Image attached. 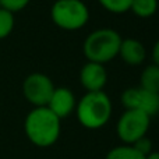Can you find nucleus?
Listing matches in <instances>:
<instances>
[{
	"label": "nucleus",
	"mask_w": 159,
	"mask_h": 159,
	"mask_svg": "<svg viewBox=\"0 0 159 159\" xmlns=\"http://www.w3.org/2000/svg\"><path fill=\"white\" fill-rule=\"evenodd\" d=\"M27 138L39 148H48L57 143L61 133V120L48 106L34 107L24 120Z\"/></svg>",
	"instance_id": "1"
},
{
	"label": "nucleus",
	"mask_w": 159,
	"mask_h": 159,
	"mask_svg": "<svg viewBox=\"0 0 159 159\" xmlns=\"http://www.w3.org/2000/svg\"><path fill=\"white\" fill-rule=\"evenodd\" d=\"M75 116L84 129L99 130L109 123L113 112V105L109 95L103 91L85 92L77 101Z\"/></svg>",
	"instance_id": "2"
},
{
	"label": "nucleus",
	"mask_w": 159,
	"mask_h": 159,
	"mask_svg": "<svg viewBox=\"0 0 159 159\" xmlns=\"http://www.w3.org/2000/svg\"><path fill=\"white\" fill-rule=\"evenodd\" d=\"M121 36L112 28H99L85 38L82 52L87 61L106 64L117 57L121 43Z\"/></svg>",
	"instance_id": "3"
},
{
	"label": "nucleus",
	"mask_w": 159,
	"mask_h": 159,
	"mask_svg": "<svg viewBox=\"0 0 159 159\" xmlns=\"http://www.w3.org/2000/svg\"><path fill=\"white\" fill-rule=\"evenodd\" d=\"M50 18L60 30L78 31L87 25L89 10L82 0H56L50 8Z\"/></svg>",
	"instance_id": "4"
},
{
	"label": "nucleus",
	"mask_w": 159,
	"mask_h": 159,
	"mask_svg": "<svg viewBox=\"0 0 159 159\" xmlns=\"http://www.w3.org/2000/svg\"><path fill=\"white\" fill-rule=\"evenodd\" d=\"M151 126V117L140 110L124 109L116 124V133L123 144L133 145L135 141L145 137Z\"/></svg>",
	"instance_id": "5"
},
{
	"label": "nucleus",
	"mask_w": 159,
	"mask_h": 159,
	"mask_svg": "<svg viewBox=\"0 0 159 159\" xmlns=\"http://www.w3.org/2000/svg\"><path fill=\"white\" fill-rule=\"evenodd\" d=\"M55 88L49 75L43 73H32L22 81V95L34 107L48 106Z\"/></svg>",
	"instance_id": "6"
},
{
	"label": "nucleus",
	"mask_w": 159,
	"mask_h": 159,
	"mask_svg": "<svg viewBox=\"0 0 159 159\" xmlns=\"http://www.w3.org/2000/svg\"><path fill=\"white\" fill-rule=\"evenodd\" d=\"M121 105L124 109L140 110L154 117L159 113V93L147 91L140 85L127 88L121 93Z\"/></svg>",
	"instance_id": "7"
},
{
	"label": "nucleus",
	"mask_w": 159,
	"mask_h": 159,
	"mask_svg": "<svg viewBox=\"0 0 159 159\" xmlns=\"http://www.w3.org/2000/svg\"><path fill=\"white\" fill-rule=\"evenodd\" d=\"M107 82V71L105 64L87 61L80 70V84L87 89V92L103 91Z\"/></svg>",
	"instance_id": "8"
},
{
	"label": "nucleus",
	"mask_w": 159,
	"mask_h": 159,
	"mask_svg": "<svg viewBox=\"0 0 159 159\" xmlns=\"http://www.w3.org/2000/svg\"><path fill=\"white\" fill-rule=\"evenodd\" d=\"M77 99L71 89L66 87H56L49 99L48 107L57 116L59 119H66L74 112Z\"/></svg>",
	"instance_id": "9"
},
{
	"label": "nucleus",
	"mask_w": 159,
	"mask_h": 159,
	"mask_svg": "<svg viewBox=\"0 0 159 159\" xmlns=\"http://www.w3.org/2000/svg\"><path fill=\"white\" fill-rule=\"evenodd\" d=\"M120 59L129 66H140L147 57V49L143 42L135 38L121 39L119 55Z\"/></svg>",
	"instance_id": "10"
},
{
	"label": "nucleus",
	"mask_w": 159,
	"mask_h": 159,
	"mask_svg": "<svg viewBox=\"0 0 159 159\" xmlns=\"http://www.w3.org/2000/svg\"><path fill=\"white\" fill-rule=\"evenodd\" d=\"M140 87L159 93V66L152 63L143 70L140 75Z\"/></svg>",
	"instance_id": "11"
},
{
	"label": "nucleus",
	"mask_w": 159,
	"mask_h": 159,
	"mask_svg": "<svg viewBox=\"0 0 159 159\" xmlns=\"http://www.w3.org/2000/svg\"><path fill=\"white\" fill-rule=\"evenodd\" d=\"M158 0H131L130 11L135 17L149 18L158 11Z\"/></svg>",
	"instance_id": "12"
},
{
	"label": "nucleus",
	"mask_w": 159,
	"mask_h": 159,
	"mask_svg": "<svg viewBox=\"0 0 159 159\" xmlns=\"http://www.w3.org/2000/svg\"><path fill=\"white\" fill-rule=\"evenodd\" d=\"M105 159H145V157L141 152H138L133 145L123 144L110 149Z\"/></svg>",
	"instance_id": "13"
},
{
	"label": "nucleus",
	"mask_w": 159,
	"mask_h": 159,
	"mask_svg": "<svg viewBox=\"0 0 159 159\" xmlns=\"http://www.w3.org/2000/svg\"><path fill=\"white\" fill-rule=\"evenodd\" d=\"M16 25V18L11 11L0 7V41L11 35Z\"/></svg>",
	"instance_id": "14"
},
{
	"label": "nucleus",
	"mask_w": 159,
	"mask_h": 159,
	"mask_svg": "<svg viewBox=\"0 0 159 159\" xmlns=\"http://www.w3.org/2000/svg\"><path fill=\"white\" fill-rule=\"evenodd\" d=\"M98 3L105 10L113 14L127 13L130 11V6H131V0H98Z\"/></svg>",
	"instance_id": "15"
},
{
	"label": "nucleus",
	"mask_w": 159,
	"mask_h": 159,
	"mask_svg": "<svg viewBox=\"0 0 159 159\" xmlns=\"http://www.w3.org/2000/svg\"><path fill=\"white\" fill-rule=\"evenodd\" d=\"M31 0H0V7L6 8V10L11 11V13H18V11L24 10Z\"/></svg>",
	"instance_id": "16"
},
{
	"label": "nucleus",
	"mask_w": 159,
	"mask_h": 159,
	"mask_svg": "<svg viewBox=\"0 0 159 159\" xmlns=\"http://www.w3.org/2000/svg\"><path fill=\"white\" fill-rule=\"evenodd\" d=\"M133 147H134L138 152H141L144 157H147L148 154H151L152 152V141L149 140L147 135L145 137H143V138H140L138 141H135V143L133 144Z\"/></svg>",
	"instance_id": "17"
},
{
	"label": "nucleus",
	"mask_w": 159,
	"mask_h": 159,
	"mask_svg": "<svg viewBox=\"0 0 159 159\" xmlns=\"http://www.w3.org/2000/svg\"><path fill=\"white\" fill-rule=\"evenodd\" d=\"M152 61H154V64L159 66V38L152 48Z\"/></svg>",
	"instance_id": "18"
},
{
	"label": "nucleus",
	"mask_w": 159,
	"mask_h": 159,
	"mask_svg": "<svg viewBox=\"0 0 159 159\" xmlns=\"http://www.w3.org/2000/svg\"><path fill=\"white\" fill-rule=\"evenodd\" d=\"M145 159H159V151H152L151 154H148Z\"/></svg>",
	"instance_id": "19"
}]
</instances>
